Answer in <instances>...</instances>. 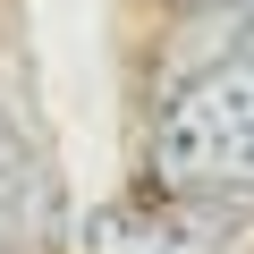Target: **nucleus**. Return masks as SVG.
Wrapping results in <instances>:
<instances>
[{
    "label": "nucleus",
    "mask_w": 254,
    "mask_h": 254,
    "mask_svg": "<svg viewBox=\"0 0 254 254\" xmlns=\"http://www.w3.org/2000/svg\"><path fill=\"white\" fill-rule=\"evenodd\" d=\"M153 178L187 203L254 195V51H220L161 93Z\"/></svg>",
    "instance_id": "obj_1"
},
{
    "label": "nucleus",
    "mask_w": 254,
    "mask_h": 254,
    "mask_svg": "<svg viewBox=\"0 0 254 254\" xmlns=\"http://www.w3.org/2000/svg\"><path fill=\"white\" fill-rule=\"evenodd\" d=\"M26 203H34V161H26V144L9 127H0V229H17Z\"/></svg>",
    "instance_id": "obj_2"
}]
</instances>
